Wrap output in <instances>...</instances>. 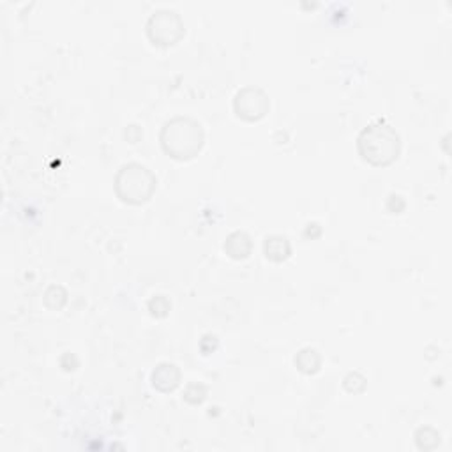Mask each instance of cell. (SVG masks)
Here are the masks:
<instances>
[{"instance_id":"obj_1","label":"cell","mask_w":452,"mask_h":452,"mask_svg":"<svg viewBox=\"0 0 452 452\" xmlns=\"http://www.w3.org/2000/svg\"><path fill=\"white\" fill-rule=\"evenodd\" d=\"M204 129L191 117H175L163 126L161 145L175 159L195 158L204 147Z\"/></svg>"},{"instance_id":"obj_2","label":"cell","mask_w":452,"mask_h":452,"mask_svg":"<svg viewBox=\"0 0 452 452\" xmlns=\"http://www.w3.org/2000/svg\"><path fill=\"white\" fill-rule=\"evenodd\" d=\"M357 147L366 161L375 166H385L398 159L401 152V140L391 126L377 122L362 129Z\"/></svg>"},{"instance_id":"obj_3","label":"cell","mask_w":452,"mask_h":452,"mask_svg":"<svg viewBox=\"0 0 452 452\" xmlns=\"http://www.w3.org/2000/svg\"><path fill=\"white\" fill-rule=\"evenodd\" d=\"M156 177L151 170L138 163H129L119 170L115 191L128 204H144L156 191Z\"/></svg>"},{"instance_id":"obj_4","label":"cell","mask_w":452,"mask_h":452,"mask_svg":"<svg viewBox=\"0 0 452 452\" xmlns=\"http://www.w3.org/2000/svg\"><path fill=\"white\" fill-rule=\"evenodd\" d=\"M184 22L174 9H158L147 22V34L156 45L170 46L181 41L184 36Z\"/></svg>"},{"instance_id":"obj_5","label":"cell","mask_w":452,"mask_h":452,"mask_svg":"<svg viewBox=\"0 0 452 452\" xmlns=\"http://www.w3.org/2000/svg\"><path fill=\"white\" fill-rule=\"evenodd\" d=\"M234 108L244 121H260L269 112V96L258 87H244L235 94Z\"/></svg>"},{"instance_id":"obj_6","label":"cell","mask_w":452,"mask_h":452,"mask_svg":"<svg viewBox=\"0 0 452 452\" xmlns=\"http://www.w3.org/2000/svg\"><path fill=\"white\" fill-rule=\"evenodd\" d=\"M181 384V371L175 364L163 362L152 371V385L161 392L174 391Z\"/></svg>"},{"instance_id":"obj_7","label":"cell","mask_w":452,"mask_h":452,"mask_svg":"<svg viewBox=\"0 0 452 452\" xmlns=\"http://www.w3.org/2000/svg\"><path fill=\"white\" fill-rule=\"evenodd\" d=\"M251 237H249L246 232H234L230 237L226 239L225 242V251L226 255H230L235 260H242V258H248L249 253H251Z\"/></svg>"},{"instance_id":"obj_8","label":"cell","mask_w":452,"mask_h":452,"mask_svg":"<svg viewBox=\"0 0 452 452\" xmlns=\"http://www.w3.org/2000/svg\"><path fill=\"white\" fill-rule=\"evenodd\" d=\"M265 257L271 258L274 262H282L290 257L292 248L290 242H288L287 237H281V235H272V237H267L264 244Z\"/></svg>"},{"instance_id":"obj_9","label":"cell","mask_w":452,"mask_h":452,"mask_svg":"<svg viewBox=\"0 0 452 452\" xmlns=\"http://www.w3.org/2000/svg\"><path fill=\"white\" fill-rule=\"evenodd\" d=\"M295 364H297L299 370L306 375H313L320 370L322 366V357L315 348H304L297 354L295 357Z\"/></svg>"},{"instance_id":"obj_10","label":"cell","mask_w":452,"mask_h":452,"mask_svg":"<svg viewBox=\"0 0 452 452\" xmlns=\"http://www.w3.org/2000/svg\"><path fill=\"white\" fill-rule=\"evenodd\" d=\"M205 396H207V389L202 384H189L188 387H186L184 398L186 401H189L191 405H200L202 401L205 400Z\"/></svg>"},{"instance_id":"obj_11","label":"cell","mask_w":452,"mask_h":452,"mask_svg":"<svg viewBox=\"0 0 452 452\" xmlns=\"http://www.w3.org/2000/svg\"><path fill=\"white\" fill-rule=\"evenodd\" d=\"M66 297H68V294H66L64 288L52 287V288H48V292L45 294V304L50 306L52 304V301H55V304H53L52 309H61L62 306L66 304Z\"/></svg>"},{"instance_id":"obj_12","label":"cell","mask_w":452,"mask_h":452,"mask_svg":"<svg viewBox=\"0 0 452 452\" xmlns=\"http://www.w3.org/2000/svg\"><path fill=\"white\" fill-rule=\"evenodd\" d=\"M170 302L168 299L165 297V295H156L154 299H151V302H149V309H151V313L154 315V317H166L170 311Z\"/></svg>"},{"instance_id":"obj_13","label":"cell","mask_w":452,"mask_h":452,"mask_svg":"<svg viewBox=\"0 0 452 452\" xmlns=\"http://www.w3.org/2000/svg\"><path fill=\"white\" fill-rule=\"evenodd\" d=\"M345 387L350 392H362L366 387V378L361 373H350L345 378Z\"/></svg>"}]
</instances>
